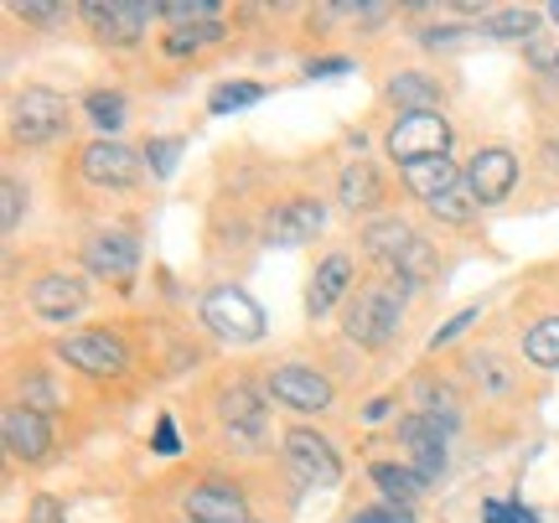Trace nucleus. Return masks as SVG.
<instances>
[{
    "label": "nucleus",
    "instance_id": "nucleus-28",
    "mask_svg": "<svg viewBox=\"0 0 559 523\" xmlns=\"http://www.w3.org/2000/svg\"><path fill=\"white\" fill-rule=\"evenodd\" d=\"M88 120L115 135V130L124 124V99H120V94H88Z\"/></svg>",
    "mask_w": 559,
    "mask_h": 523
},
{
    "label": "nucleus",
    "instance_id": "nucleus-20",
    "mask_svg": "<svg viewBox=\"0 0 559 523\" xmlns=\"http://www.w3.org/2000/svg\"><path fill=\"white\" fill-rule=\"evenodd\" d=\"M389 99L400 104L404 115H436L440 109V83L425 79V73H400L389 83Z\"/></svg>",
    "mask_w": 559,
    "mask_h": 523
},
{
    "label": "nucleus",
    "instance_id": "nucleus-17",
    "mask_svg": "<svg viewBox=\"0 0 559 523\" xmlns=\"http://www.w3.org/2000/svg\"><path fill=\"white\" fill-rule=\"evenodd\" d=\"M404 181L415 187L425 202H436V198H451V192H461L466 187V177H461L456 166H451V156H436V162H415V166H404Z\"/></svg>",
    "mask_w": 559,
    "mask_h": 523
},
{
    "label": "nucleus",
    "instance_id": "nucleus-23",
    "mask_svg": "<svg viewBox=\"0 0 559 523\" xmlns=\"http://www.w3.org/2000/svg\"><path fill=\"white\" fill-rule=\"evenodd\" d=\"M379 198H383V177L368 162L342 171V202H347V207H362V213H368V207H379Z\"/></svg>",
    "mask_w": 559,
    "mask_h": 523
},
{
    "label": "nucleus",
    "instance_id": "nucleus-25",
    "mask_svg": "<svg viewBox=\"0 0 559 523\" xmlns=\"http://www.w3.org/2000/svg\"><path fill=\"white\" fill-rule=\"evenodd\" d=\"M260 99H264L260 83H218V88H213V99H207V109H213V115H234V109L260 104Z\"/></svg>",
    "mask_w": 559,
    "mask_h": 523
},
{
    "label": "nucleus",
    "instance_id": "nucleus-39",
    "mask_svg": "<svg viewBox=\"0 0 559 523\" xmlns=\"http://www.w3.org/2000/svg\"><path fill=\"white\" fill-rule=\"evenodd\" d=\"M32 523H62V508L52 503V498H37V503H32Z\"/></svg>",
    "mask_w": 559,
    "mask_h": 523
},
{
    "label": "nucleus",
    "instance_id": "nucleus-14",
    "mask_svg": "<svg viewBox=\"0 0 559 523\" xmlns=\"http://www.w3.org/2000/svg\"><path fill=\"white\" fill-rule=\"evenodd\" d=\"M519 181V156L513 151H477V162L466 171V187L477 202H502Z\"/></svg>",
    "mask_w": 559,
    "mask_h": 523
},
{
    "label": "nucleus",
    "instance_id": "nucleus-21",
    "mask_svg": "<svg viewBox=\"0 0 559 523\" xmlns=\"http://www.w3.org/2000/svg\"><path fill=\"white\" fill-rule=\"evenodd\" d=\"M223 420L234 436H260L264 430V400L254 389H228L223 394Z\"/></svg>",
    "mask_w": 559,
    "mask_h": 523
},
{
    "label": "nucleus",
    "instance_id": "nucleus-4",
    "mask_svg": "<svg viewBox=\"0 0 559 523\" xmlns=\"http://www.w3.org/2000/svg\"><path fill=\"white\" fill-rule=\"evenodd\" d=\"M58 358H68L79 373H88V379H120L124 368H130L124 343L109 337V332H73V337H62Z\"/></svg>",
    "mask_w": 559,
    "mask_h": 523
},
{
    "label": "nucleus",
    "instance_id": "nucleus-12",
    "mask_svg": "<svg viewBox=\"0 0 559 523\" xmlns=\"http://www.w3.org/2000/svg\"><path fill=\"white\" fill-rule=\"evenodd\" d=\"M83 264L94 270V275H115V281H130L140 264V249L135 239L124 234V228H104V234H94L88 239V249H83Z\"/></svg>",
    "mask_w": 559,
    "mask_h": 523
},
{
    "label": "nucleus",
    "instance_id": "nucleus-31",
    "mask_svg": "<svg viewBox=\"0 0 559 523\" xmlns=\"http://www.w3.org/2000/svg\"><path fill=\"white\" fill-rule=\"evenodd\" d=\"M21 202H26V187H21L16 177H5L0 181V207H5V213H0V228H5V234L21 223Z\"/></svg>",
    "mask_w": 559,
    "mask_h": 523
},
{
    "label": "nucleus",
    "instance_id": "nucleus-1",
    "mask_svg": "<svg viewBox=\"0 0 559 523\" xmlns=\"http://www.w3.org/2000/svg\"><path fill=\"white\" fill-rule=\"evenodd\" d=\"M202 322H207V332L213 337H223V343H260L264 337V311L249 296H243L239 285H218V290H207L202 296Z\"/></svg>",
    "mask_w": 559,
    "mask_h": 523
},
{
    "label": "nucleus",
    "instance_id": "nucleus-13",
    "mask_svg": "<svg viewBox=\"0 0 559 523\" xmlns=\"http://www.w3.org/2000/svg\"><path fill=\"white\" fill-rule=\"evenodd\" d=\"M0 436H5V451L21 456V462H41V456H47V441H52L47 420H41L37 409H26V404H11V409L0 415Z\"/></svg>",
    "mask_w": 559,
    "mask_h": 523
},
{
    "label": "nucleus",
    "instance_id": "nucleus-5",
    "mask_svg": "<svg viewBox=\"0 0 559 523\" xmlns=\"http://www.w3.org/2000/svg\"><path fill=\"white\" fill-rule=\"evenodd\" d=\"M285 462H290V472H296L306 487H337V477H342L337 451L326 445V436L306 430V425H296V430L285 436Z\"/></svg>",
    "mask_w": 559,
    "mask_h": 523
},
{
    "label": "nucleus",
    "instance_id": "nucleus-35",
    "mask_svg": "<svg viewBox=\"0 0 559 523\" xmlns=\"http://www.w3.org/2000/svg\"><path fill=\"white\" fill-rule=\"evenodd\" d=\"M472 322H477V311H461V317H451V322H445V326L436 332V337H430V347H445L451 337H461V332H466Z\"/></svg>",
    "mask_w": 559,
    "mask_h": 523
},
{
    "label": "nucleus",
    "instance_id": "nucleus-16",
    "mask_svg": "<svg viewBox=\"0 0 559 523\" xmlns=\"http://www.w3.org/2000/svg\"><path fill=\"white\" fill-rule=\"evenodd\" d=\"M321 223H326L321 202H311V198L285 202V207H275V218H270V243H306Z\"/></svg>",
    "mask_w": 559,
    "mask_h": 523
},
{
    "label": "nucleus",
    "instance_id": "nucleus-2",
    "mask_svg": "<svg viewBox=\"0 0 559 523\" xmlns=\"http://www.w3.org/2000/svg\"><path fill=\"white\" fill-rule=\"evenodd\" d=\"M400 306H404V285H373L362 290L353 317H347V337L362 347H383L394 332H400Z\"/></svg>",
    "mask_w": 559,
    "mask_h": 523
},
{
    "label": "nucleus",
    "instance_id": "nucleus-3",
    "mask_svg": "<svg viewBox=\"0 0 559 523\" xmlns=\"http://www.w3.org/2000/svg\"><path fill=\"white\" fill-rule=\"evenodd\" d=\"M11 130H16L21 145H47L68 130V99L52 94V88H26L16 99V115H11Z\"/></svg>",
    "mask_w": 559,
    "mask_h": 523
},
{
    "label": "nucleus",
    "instance_id": "nucleus-24",
    "mask_svg": "<svg viewBox=\"0 0 559 523\" xmlns=\"http://www.w3.org/2000/svg\"><path fill=\"white\" fill-rule=\"evenodd\" d=\"M523 353H528V362H539V368H559V317H544L523 337Z\"/></svg>",
    "mask_w": 559,
    "mask_h": 523
},
{
    "label": "nucleus",
    "instance_id": "nucleus-11",
    "mask_svg": "<svg viewBox=\"0 0 559 523\" xmlns=\"http://www.w3.org/2000/svg\"><path fill=\"white\" fill-rule=\"evenodd\" d=\"M83 177L99 181V187H135L140 156L120 141H94L88 151H83Z\"/></svg>",
    "mask_w": 559,
    "mask_h": 523
},
{
    "label": "nucleus",
    "instance_id": "nucleus-36",
    "mask_svg": "<svg viewBox=\"0 0 559 523\" xmlns=\"http://www.w3.org/2000/svg\"><path fill=\"white\" fill-rule=\"evenodd\" d=\"M472 368H477V379H487V389H492V394H502V389H508V379L498 373L492 353H477V362H472Z\"/></svg>",
    "mask_w": 559,
    "mask_h": 523
},
{
    "label": "nucleus",
    "instance_id": "nucleus-22",
    "mask_svg": "<svg viewBox=\"0 0 559 523\" xmlns=\"http://www.w3.org/2000/svg\"><path fill=\"white\" fill-rule=\"evenodd\" d=\"M373 483H379V492L389 503H400V508H409L425 492V477H419L415 466H394V462H373Z\"/></svg>",
    "mask_w": 559,
    "mask_h": 523
},
{
    "label": "nucleus",
    "instance_id": "nucleus-9",
    "mask_svg": "<svg viewBox=\"0 0 559 523\" xmlns=\"http://www.w3.org/2000/svg\"><path fill=\"white\" fill-rule=\"evenodd\" d=\"M270 394L280 404H290L300 415H311V409H326L332 404V383L321 379L317 368H275L270 373Z\"/></svg>",
    "mask_w": 559,
    "mask_h": 523
},
{
    "label": "nucleus",
    "instance_id": "nucleus-8",
    "mask_svg": "<svg viewBox=\"0 0 559 523\" xmlns=\"http://www.w3.org/2000/svg\"><path fill=\"white\" fill-rule=\"evenodd\" d=\"M151 16H160V5H135V0H88L83 5V21H94V32H99L104 41H135L140 26Z\"/></svg>",
    "mask_w": 559,
    "mask_h": 523
},
{
    "label": "nucleus",
    "instance_id": "nucleus-40",
    "mask_svg": "<svg viewBox=\"0 0 559 523\" xmlns=\"http://www.w3.org/2000/svg\"><path fill=\"white\" fill-rule=\"evenodd\" d=\"M156 451H166V456L177 451V425L166 420V415H160V425H156Z\"/></svg>",
    "mask_w": 559,
    "mask_h": 523
},
{
    "label": "nucleus",
    "instance_id": "nucleus-26",
    "mask_svg": "<svg viewBox=\"0 0 559 523\" xmlns=\"http://www.w3.org/2000/svg\"><path fill=\"white\" fill-rule=\"evenodd\" d=\"M481 32H487V37H534V32H539V16H534V11H498Z\"/></svg>",
    "mask_w": 559,
    "mask_h": 523
},
{
    "label": "nucleus",
    "instance_id": "nucleus-33",
    "mask_svg": "<svg viewBox=\"0 0 559 523\" xmlns=\"http://www.w3.org/2000/svg\"><path fill=\"white\" fill-rule=\"evenodd\" d=\"M353 523H415V513L400 508V503H383V508H358Z\"/></svg>",
    "mask_w": 559,
    "mask_h": 523
},
{
    "label": "nucleus",
    "instance_id": "nucleus-27",
    "mask_svg": "<svg viewBox=\"0 0 559 523\" xmlns=\"http://www.w3.org/2000/svg\"><path fill=\"white\" fill-rule=\"evenodd\" d=\"M21 400H26V409L47 415V409H58V404H62V394L52 389V379H47V373H26V379H21Z\"/></svg>",
    "mask_w": 559,
    "mask_h": 523
},
{
    "label": "nucleus",
    "instance_id": "nucleus-29",
    "mask_svg": "<svg viewBox=\"0 0 559 523\" xmlns=\"http://www.w3.org/2000/svg\"><path fill=\"white\" fill-rule=\"evenodd\" d=\"M218 37H223V21H207V26H198V32H171V37H166V52L181 58V52H198L202 41H218Z\"/></svg>",
    "mask_w": 559,
    "mask_h": 523
},
{
    "label": "nucleus",
    "instance_id": "nucleus-19",
    "mask_svg": "<svg viewBox=\"0 0 559 523\" xmlns=\"http://www.w3.org/2000/svg\"><path fill=\"white\" fill-rule=\"evenodd\" d=\"M347 281H353V260H347V254H332V260H321L317 281H311V296H306V311H311V317H326V311L342 301Z\"/></svg>",
    "mask_w": 559,
    "mask_h": 523
},
{
    "label": "nucleus",
    "instance_id": "nucleus-34",
    "mask_svg": "<svg viewBox=\"0 0 559 523\" xmlns=\"http://www.w3.org/2000/svg\"><path fill=\"white\" fill-rule=\"evenodd\" d=\"M177 151H181V141H151V166H156V177H171L177 171Z\"/></svg>",
    "mask_w": 559,
    "mask_h": 523
},
{
    "label": "nucleus",
    "instance_id": "nucleus-37",
    "mask_svg": "<svg viewBox=\"0 0 559 523\" xmlns=\"http://www.w3.org/2000/svg\"><path fill=\"white\" fill-rule=\"evenodd\" d=\"M16 16H21V21H62L68 11H62V5H41V0H26V5H16Z\"/></svg>",
    "mask_w": 559,
    "mask_h": 523
},
{
    "label": "nucleus",
    "instance_id": "nucleus-6",
    "mask_svg": "<svg viewBox=\"0 0 559 523\" xmlns=\"http://www.w3.org/2000/svg\"><path fill=\"white\" fill-rule=\"evenodd\" d=\"M445 145H451V130L440 115H400V124L389 130V151L404 166L436 162V156H445Z\"/></svg>",
    "mask_w": 559,
    "mask_h": 523
},
{
    "label": "nucleus",
    "instance_id": "nucleus-32",
    "mask_svg": "<svg viewBox=\"0 0 559 523\" xmlns=\"http://www.w3.org/2000/svg\"><path fill=\"white\" fill-rule=\"evenodd\" d=\"M481 519L487 523H539V513H534V508H519V503H487Z\"/></svg>",
    "mask_w": 559,
    "mask_h": 523
},
{
    "label": "nucleus",
    "instance_id": "nucleus-15",
    "mask_svg": "<svg viewBox=\"0 0 559 523\" xmlns=\"http://www.w3.org/2000/svg\"><path fill=\"white\" fill-rule=\"evenodd\" d=\"M32 311L41 322H68L83 311V281L79 275H41L32 285Z\"/></svg>",
    "mask_w": 559,
    "mask_h": 523
},
{
    "label": "nucleus",
    "instance_id": "nucleus-10",
    "mask_svg": "<svg viewBox=\"0 0 559 523\" xmlns=\"http://www.w3.org/2000/svg\"><path fill=\"white\" fill-rule=\"evenodd\" d=\"M187 519L192 523H254L249 508H243V492L228 487L223 477H207V483L187 498Z\"/></svg>",
    "mask_w": 559,
    "mask_h": 523
},
{
    "label": "nucleus",
    "instance_id": "nucleus-30",
    "mask_svg": "<svg viewBox=\"0 0 559 523\" xmlns=\"http://www.w3.org/2000/svg\"><path fill=\"white\" fill-rule=\"evenodd\" d=\"M160 16H171V21H218V5L213 0H171V5H160Z\"/></svg>",
    "mask_w": 559,
    "mask_h": 523
},
{
    "label": "nucleus",
    "instance_id": "nucleus-7",
    "mask_svg": "<svg viewBox=\"0 0 559 523\" xmlns=\"http://www.w3.org/2000/svg\"><path fill=\"white\" fill-rule=\"evenodd\" d=\"M400 441H404V451L415 456V472L425 483H436L440 472H445V430H440L436 415H409V420H400Z\"/></svg>",
    "mask_w": 559,
    "mask_h": 523
},
{
    "label": "nucleus",
    "instance_id": "nucleus-41",
    "mask_svg": "<svg viewBox=\"0 0 559 523\" xmlns=\"http://www.w3.org/2000/svg\"><path fill=\"white\" fill-rule=\"evenodd\" d=\"M549 21H559V0H555V5H549Z\"/></svg>",
    "mask_w": 559,
    "mask_h": 523
},
{
    "label": "nucleus",
    "instance_id": "nucleus-38",
    "mask_svg": "<svg viewBox=\"0 0 559 523\" xmlns=\"http://www.w3.org/2000/svg\"><path fill=\"white\" fill-rule=\"evenodd\" d=\"M347 68H353L347 58H311L306 62V73H311V79H332V73H347Z\"/></svg>",
    "mask_w": 559,
    "mask_h": 523
},
{
    "label": "nucleus",
    "instance_id": "nucleus-18",
    "mask_svg": "<svg viewBox=\"0 0 559 523\" xmlns=\"http://www.w3.org/2000/svg\"><path fill=\"white\" fill-rule=\"evenodd\" d=\"M419 234H409L400 218H379V223H368V234H362V249L373 254L379 264H389V270H400V260L415 249Z\"/></svg>",
    "mask_w": 559,
    "mask_h": 523
},
{
    "label": "nucleus",
    "instance_id": "nucleus-42",
    "mask_svg": "<svg viewBox=\"0 0 559 523\" xmlns=\"http://www.w3.org/2000/svg\"><path fill=\"white\" fill-rule=\"evenodd\" d=\"M555 73H559V58H555Z\"/></svg>",
    "mask_w": 559,
    "mask_h": 523
}]
</instances>
